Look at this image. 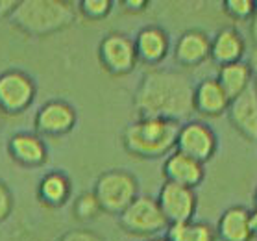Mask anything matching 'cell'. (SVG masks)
<instances>
[{"mask_svg":"<svg viewBox=\"0 0 257 241\" xmlns=\"http://www.w3.org/2000/svg\"><path fill=\"white\" fill-rule=\"evenodd\" d=\"M246 54L244 37L233 26H224L211 37V59L220 65L242 61Z\"/></svg>","mask_w":257,"mask_h":241,"instance_id":"17","label":"cell"},{"mask_svg":"<svg viewBox=\"0 0 257 241\" xmlns=\"http://www.w3.org/2000/svg\"><path fill=\"white\" fill-rule=\"evenodd\" d=\"M104 212L100 206L98 199L93 191H83L76 197L74 204H72V213L78 221H93Z\"/></svg>","mask_w":257,"mask_h":241,"instance_id":"22","label":"cell"},{"mask_svg":"<svg viewBox=\"0 0 257 241\" xmlns=\"http://www.w3.org/2000/svg\"><path fill=\"white\" fill-rule=\"evenodd\" d=\"M72 195V182L63 171H50L37 184V197L48 208H61Z\"/></svg>","mask_w":257,"mask_h":241,"instance_id":"19","label":"cell"},{"mask_svg":"<svg viewBox=\"0 0 257 241\" xmlns=\"http://www.w3.org/2000/svg\"><path fill=\"white\" fill-rule=\"evenodd\" d=\"M76 121L78 113L70 102L63 99H52L37 110L34 126L39 135L58 137L72 132V128L76 126Z\"/></svg>","mask_w":257,"mask_h":241,"instance_id":"9","label":"cell"},{"mask_svg":"<svg viewBox=\"0 0 257 241\" xmlns=\"http://www.w3.org/2000/svg\"><path fill=\"white\" fill-rule=\"evenodd\" d=\"M98 59L104 71L111 76H126L139 63L134 37L122 32H109L98 45Z\"/></svg>","mask_w":257,"mask_h":241,"instance_id":"6","label":"cell"},{"mask_svg":"<svg viewBox=\"0 0 257 241\" xmlns=\"http://www.w3.org/2000/svg\"><path fill=\"white\" fill-rule=\"evenodd\" d=\"M222 8L224 13L235 21H251L257 12L255 0H224Z\"/></svg>","mask_w":257,"mask_h":241,"instance_id":"24","label":"cell"},{"mask_svg":"<svg viewBox=\"0 0 257 241\" xmlns=\"http://www.w3.org/2000/svg\"><path fill=\"white\" fill-rule=\"evenodd\" d=\"M58 241H104L96 232L87 228H78V230H69L65 232Z\"/></svg>","mask_w":257,"mask_h":241,"instance_id":"26","label":"cell"},{"mask_svg":"<svg viewBox=\"0 0 257 241\" xmlns=\"http://www.w3.org/2000/svg\"><path fill=\"white\" fill-rule=\"evenodd\" d=\"M216 80L222 86V89L228 93L231 100L237 99L240 93H244L246 89L253 84V72H251L248 61H237V63L222 65L218 69Z\"/></svg>","mask_w":257,"mask_h":241,"instance_id":"20","label":"cell"},{"mask_svg":"<svg viewBox=\"0 0 257 241\" xmlns=\"http://www.w3.org/2000/svg\"><path fill=\"white\" fill-rule=\"evenodd\" d=\"M146 241H169L165 235H158V237H152V239H146Z\"/></svg>","mask_w":257,"mask_h":241,"instance_id":"32","label":"cell"},{"mask_svg":"<svg viewBox=\"0 0 257 241\" xmlns=\"http://www.w3.org/2000/svg\"><path fill=\"white\" fill-rule=\"evenodd\" d=\"M93 193L105 213L120 215L139 197V180L126 169L104 171L94 182Z\"/></svg>","mask_w":257,"mask_h":241,"instance_id":"4","label":"cell"},{"mask_svg":"<svg viewBox=\"0 0 257 241\" xmlns=\"http://www.w3.org/2000/svg\"><path fill=\"white\" fill-rule=\"evenodd\" d=\"M120 6L128 13H143L146 8L150 6V2L148 0H122Z\"/></svg>","mask_w":257,"mask_h":241,"instance_id":"27","label":"cell"},{"mask_svg":"<svg viewBox=\"0 0 257 241\" xmlns=\"http://www.w3.org/2000/svg\"><path fill=\"white\" fill-rule=\"evenodd\" d=\"M216 147H218V139H216L215 130L209 124L202 121H187L181 124L178 143H176L178 152L185 154L200 164H205L215 156Z\"/></svg>","mask_w":257,"mask_h":241,"instance_id":"8","label":"cell"},{"mask_svg":"<svg viewBox=\"0 0 257 241\" xmlns=\"http://www.w3.org/2000/svg\"><path fill=\"white\" fill-rule=\"evenodd\" d=\"M113 10L111 0H80L78 2V13L89 21H100L105 19Z\"/></svg>","mask_w":257,"mask_h":241,"instance_id":"23","label":"cell"},{"mask_svg":"<svg viewBox=\"0 0 257 241\" xmlns=\"http://www.w3.org/2000/svg\"><path fill=\"white\" fill-rule=\"evenodd\" d=\"M165 237L169 241H216V232L207 223L189 221L169 224Z\"/></svg>","mask_w":257,"mask_h":241,"instance_id":"21","label":"cell"},{"mask_svg":"<svg viewBox=\"0 0 257 241\" xmlns=\"http://www.w3.org/2000/svg\"><path fill=\"white\" fill-rule=\"evenodd\" d=\"M118 224L124 232L152 239L158 237L169 228V221L161 212L158 199L139 195L132 204L118 215Z\"/></svg>","mask_w":257,"mask_h":241,"instance_id":"5","label":"cell"},{"mask_svg":"<svg viewBox=\"0 0 257 241\" xmlns=\"http://www.w3.org/2000/svg\"><path fill=\"white\" fill-rule=\"evenodd\" d=\"M17 2L19 0H0V17H6V19L12 17Z\"/></svg>","mask_w":257,"mask_h":241,"instance_id":"28","label":"cell"},{"mask_svg":"<svg viewBox=\"0 0 257 241\" xmlns=\"http://www.w3.org/2000/svg\"><path fill=\"white\" fill-rule=\"evenodd\" d=\"M216 237L220 241H251L250 210L244 206H229L216 224Z\"/></svg>","mask_w":257,"mask_h":241,"instance_id":"18","label":"cell"},{"mask_svg":"<svg viewBox=\"0 0 257 241\" xmlns=\"http://www.w3.org/2000/svg\"><path fill=\"white\" fill-rule=\"evenodd\" d=\"M250 228L253 237H257V208H253L250 212Z\"/></svg>","mask_w":257,"mask_h":241,"instance_id":"30","label":"cell"},{"mask_svg":"<svg viewBox=\"0 0 257 241\" xmlns=\"http://www.w3.org/2000/svg\"><path fill=\"white\" fill-rule=\"evenodd\" d=\"M8 152L23 167H41L47 164L48 148L35 132H17L8 141Z\"/></svg>","mask_w":257,"mask_h":241,"instance_id":"12","label":"cell"},{"mask_svg":"<svg viewBox=\"0 0 257 241\" xmlns=\"http://www.w3.org/2000/svg\"><path fill=\"white\" fill-rule=\"evenodd\" d=\"M78 6L69 0H19L10 23L34 37H45L69 28L76 21Z\"/></svg>","mask_w":257,"mask_h":241,"instance_id":"3","label":"cell"},{"mask_svg":"<svg viewBox=\"0 0 257 241\" xmlns=\"http://www.w3.org/2000/svg\"><path fill=\"white\" fill-rule=\"evenodd\" d=\"M163 177L165 182L180 184V186L194 189L204 180L205 169L204 164H200L196 159L174 150L163 162Z\"/></svg>","mask_w":257,"mask_h":241,"instance_id":"14","label":"cell"},{"mask_svg":"<svg viewBox=\"0 0 257 241\" xmlns=\"http://www.w3.org/2000/svg\"><path fill=\"white\" fill-rule=\"evenodd\" d=\"M253 200H255V208H257V188H255V191H253Z\"/></svg>","mask_w":257,"mask_h":241,"instance_id":"33","label":"cell"},{"mask_svg":"<svg viewBox=\"0 0 257 241\" xmlns=\"http://www.w3.org/2000/svg\"><path fill=\"white\" fill-rule=\"evenodd\" d=\"M255 6H257V0H255Z\"/></svg>","mask_w":257,"mask_h":241,"instance_id":"34","label":"cell"},{"mask_svg":"<svg viewBox=\"0 0 257 241\" xmlns=\"http://www.w3.org/2000/svg\"><path fill=\"white\" fill-rule=\"evenodd\" d=\"M181 124L170 119L139 117L124 128L122 147L126 152L141 159L167 158L176 150Z\"/></svg>","mask_w":257,"mask_h":241,"instance_id":"2","label":"cell"},{"mask_svg":"<svg viewBox=\"0 0 257 241\" xmlns=\"http://www.w3.org/2000/svg\"><path fill=\"white\" fill-rule=\"evenodd\" d=\"M158 202L169 224L193 221L196 208H198V197L194 189L172 182H165L161 186Z\"/></svg>","mask_w":257,"mask_h":241,"instance_id":"10","label":"cell"},{"mask_svg":"<svg viewBox=\"0 0 257 241\" xmlns=\"http://www.w3.org/2000/svg\"><path fill=\"white\" fill-rule=\"evenodd\" d=\"M13 212V195L6 184L0 180V223L6 221Z\"/></svg>","mask_w":257,"mask_h":241,"instance_id":"25","label":"cell"},{"mask_svg":"<svg viewBox=\"0 0 257 241\" xmlns=\"http://www.w3.org/2000/svg\"><path fill=\"white\" fill-rule=\"evenodd\" d=\"M211 58V37L204 30L183 32L174 45V59L181 67H196Z\"/></svg>","mask_w":257,"mask_h":241,"instance_id":"15","label":"cell"},{"mask_svg":"<svg viewBox=\"0 0 257 241\" xmlns=\"http://www.w3.org/2000/svg\"><path fill=\"white\" fill-rule=\"evenodd\" d=\"M250 36H251V39H253V43H255V47H257V12L250 21Z\"/></svg>","mask_w":257,"mask_h":241,"instance_id":"31","label":"cell"},{"mask_svg":"<svg viewBox=\"0 0 257 241\" xmlns=\"http://www.w3.org/2000/svg\"><path fill=\"white\" fill-rule=\"evenodd\" d=\"M228 119L231 126L244 139L257 143V84L253 82L244 93L231 100L228 108Z\"/></svg>","mask_w":257,"mask_h":241,"instance_id":"11","label":"cell"},{"mask_svg":"<svg viewBox=\"0 0 257 241\" xmlns=\"http://www.w3.org/2000/svg\"><path fill=\"white\" fill-rule=\"evenodd\" d=\"M248 65H250L251 72H253V82L257 84V47L253 48V52H251L250 59H248Z\"/></svg>","mask_w":257,"mask_h":241,"instance_id":"29","label":"cell"},{"mask_svg":"<svg viewBox=\"0 0 257 241\" xmlns=\"http://www.w3.org/2000/svg\"><path fill=\"white\" fill-rule=\"evenodd\" d=\"M231 99L216 78H204L194 88V112L205 117H220L228 113Z\"/></svg>","mask_w":257,"mask_h":241,"instance_id":"16","label":"cell"},{"mask_svg":"<svg viewBox=\"0 0 257 241\" xmlns=\"http://www.w3.org/2000/svg\"><path fill=\"white\" fill-rule=\"evenodd\" d=\"M137 58L146 65H159L170 50V37L167 30L158 24H148L134 37Z\"/></svg>","mask_w":257,"mask_h":241,"instance_id":"13","label":"cell"},{"mask_svg":"<svg viewBox=\"0 0 257 241\" xmlns=\"http://www.w3.org/2000/svg\"><path fill=\"white\" fill-rule=\"evenodd\" d=\"M37 95V86L28 72L8 69L0 72V112L6 115H21L26 112Z\"/></svg>","mask_w":257,"mask_h":241,"instance_id":"7","label":"cell"},{"mask_svg":"<svg viewBox=\"0 0 257 241\" xmlns=\"http://www.w3.org/2000/svg\"><path fill=\"white\" fill-rule=\"evenodd\" d=\"M196 84L181 71L152 69L143 74L134 95L139 117L185 121L194 112Z\"/></svg>","mask_w":257,"mask_h":241,"instance_id":"1","label":"cell"}]
</instances>
